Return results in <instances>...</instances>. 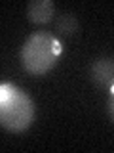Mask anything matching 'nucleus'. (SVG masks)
I'll return each mask as SVG.
<instances>
[{
	"mask_svg": "<svg viewBox=\"0 0 114 153\" xmlns=\"http://www.w3.org/2000/svg\"><path fill=\"white\" fill-rule=\"evenodd\" d=\"M110 96H108V113H110V117H112V121H114V84L110 86Z\"/></svg>",
	"mask_w": 114,
	"mask_h": 153,
	"instance_id": "6",
	"label": "nucleus"
},
{
	"mask_svg": "<svg viewBox=\"0 0 114 153\" xmlns=\"http://www.w3.org/2000/svg\"><path fill=\"white\" fill-rule=\"evenodd\" d=\"M34 102L23 88L2 82L0 84V124L8 132H25L34 121Z\"/></svg>",
	"mask_w": 114,
	"mask_h": 153,
	"instance_id": "1",
	"label": "nucleus"
},
{
	"mask_svg": "<svg viewBox=\"0 0 114 153\" xmlns=\"http://www.w3.org/2000/svg\"><path fill=\"white\" fill-rule=\"evenodd\" d=\"M61 56V42L46 31L32 33L27 36L21 48V63L27 73L31 75H46L50 69L57 65V59Z\"/></svg>",
	"mask_w": 114,
	"mask_h": 153,
	"instance_id": "2",
	"label": "nucleus"
},
{
	"mask_svg": "<svg viewBox=\"0 0 114 153\" xmlns=\"http://www.w3.org/2000/svg\"><path fill=\"white\" fill-rule=\"evenodd\" d=\"M55 29L59 33H63V35H72V33L78 31V17L74 13H69V12L61 13L55 19Z\"/></svg>",
	"mask_w": 114,
	"mask_h": 153,
	"instance_id": "5",
	"label": "nucleus"
},
{
	"mask_svg": "<svg viewBox=\"0 0 114 153\" xmlns=\"http://www.w3.org/2000/svg\"><path fill=\"white\" fill-rule=\"evenodd\" d=\"M55 16V4L51 0H31L27 6V17L31 23L44 25L50 23Z\"/></svg>",
	"mask_w": 114,
	"mask_h": 153,
	"instance_id": "4",
	"label": "nucleus"
},
{
	"mask_svg": "<svg viewBox=\"0 0 114 153\" xmlns=\"http://www.w3.org/2000/svg\"><path fill=\"white\" fill-rule=\"evenodd\" d=\"M89 80L101 90H110L114 84V59L112 57H97L89 65Z\"/></svg>",
	"mask_w": 114,
	"mask_h": 153,
	"instance_id": "3",
	"label": "nucleus"
}]
</instances>
